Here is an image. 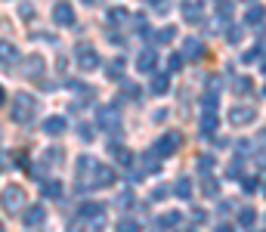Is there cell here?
<instances>
[{
	"label": "cell",
	"instance_id": "46",
	"mask_svg": "<svg viewBox=\"0 0 266 232\" xmlns=\"http://www.w3.org/2000/svg\"><path fill=\"white\" fill-rule=\"evenodd\" d=\"M251 152V143L248 139H238V155H248Z\"/></svg>",
	"mask_w": 266,
	"mask_h": 232
},
{
	"label": "cell",
	"instance_id": "54",
	"mask_svg": "<svg viewBox=\"0 0 266 232\" xmlns=\"http://www.w3.org/2000/svg\"><path fill=\"white\" fill-rule=\"evenodd\" d=\"M263 192H266V186H263Z\"/></svg>",
	"mask_w": 266,
	"mask_h": 232
},
{
	"label": "cell",
	"instance_id": "52",
	"mask_svg": "<svg viewBox=\"0 0 266 232\" xmlns=\"http://www.w3.org/2000/svg\"><path fill=\"white\" fill-rule=\"evenodd\" d=\"M84 3H87V6H90V3H96V0H84Z\"/></svg>",
	"mask_w": 266,
	"mask_h": 232
},
{
	"label": "cell",
	"instance_id": "20",
	"mask_svg": "<svg viewBox=\"0 0 266 232\" xmlns=\"http://www.w3.org/2000/svg\"><path fill=\"white\" fill-rule=\"evenodd\" d=\"M263 19H266V9H263L260 3L248 6V13H245V25H263Z\"/></svg>",
	"mask_w": 266,
	"mask_h": 232
},
{
	"label": "cell",
	"instance_id": "4",
	"mask_svg": "<svg viewBox=\"0 0 266 232\" xmlns=\"http://www.w3.org/2000/svg\"><path fill=\"white\" fill-rule=\"evenodd\" d=\"M96 124L102 127V130H112V133H118L121 130V115L118 109H112V106H102L99 115H96Z\"/></svg>",
	"mask_w": 266,
	"mask_h": 232
},
{
	"label": "cell",
	"instance_id": "9",
	"mask_svg": "<svg viewBox=\"0 0 266 232\" xmlns=\"http://www.w3.org/2000/svg\"><path fill=\"white\" fill-rule=\"evenodd\" d=\"M22 75L25 77H40L43 75V56H38V53L25 56V59H22Z\"/></svg>",
	"mask_w": 266,
	"mask_h": 232
},
{
	"label": "cell",
	"instance_id": "53",
	"mask_svg": "<svg viewBox=\"0 0 266 232\" xmlns=\"http://www.w3.org/2000/svg\"><path fill=\"white\" fill-rule=\"evenodd\" d=\"M263 96H266V87H263Z\"/></svg>",
	"mask_w": 266,
	"mask_h": 232
},
{
	"label": "cell",
	"instance_id": "41",
	"mask_svg": "<svg viewBox=\"0 0 266 232\" xmlns=\"http://www.w3.org/2000/svg\"><path fill=\"white\" fill-rule=\"evenodd\" d=\"M124 19H127L124 9H109V22H124Z\"/></svg>",
	"mask_w": 266,
	"mask_h": 232
},
{
	"label": "cell",
	"instance_id": "2",
	"mask_svg": "<svg viewBox=\"0 0 266 232\" xmlns=\"http://www.w3.org/2000/svg\"><path fill=\"white\" fill-rule=\"evenodd\" d=\"M180 146H183V133H177V130H170V133H164V136H161L158 143H155V149H152V152H155L158 158H170V155L177 152Z\"/></svg>",
	"mask_w": 266,
	"mask_h": 232
},
{
	"label": "cell",
	"instance_id": "36",
	"mask_svg": "<svg viewBox=\"0 0 266 232\" xmlns=\"http://www.w3.org/2000/svg\"><path fill=\"white\" fill-rule=\"evenodd\" d=\"M201 109H204V112H217V93H207V96H201Z\"/></svg>",
	"mask_w": 266,
	"mask_h": 232
},
{
	"label": "cell",
	"instance_id": "32",
	"mask_svg": "<svg viewBox=\"0 0 266 232\" xmlns=\"http://www.w3.org/2000/svg\"><path fill=\"white\" fill-rule=\"evenodd\" d=\"M180 220H183V217H180L177 211H170V214H164V217H158V226H164V229H170V226H177Z\"/></svg>",
	"mask_w": 266,
	"mask_h": 232
},
{
	"label": "cell",
	"instance_id": "33",
	"mask_svg": "<svg viewBox=\"0 0 266 232\" xmlns=\"http://www.w3.org/2000/svg\"><path fill=\"white\" fill-rule=\"evenodd\" d=\"M198 170L204 173V177H211V170H214V155H201V158H198Z\"/></svg>",
	"mask_w": 266,
	"mask_h": 232
},
{
	"label": "cell",
	"instance_id": "28",
	"mask_svg": "<svg viewBox=\"0 0 266 232\" xmlns=\"http://www.w3.org/2000/svg\"><path fill=\"white\" fill-rule=\"evenodd\" d=\"M254 220H257V211H254V207H241L238 211V226H254Z\"/></svg>",
	"mask_w": 266,
	"mask_h": 232
},
{
	"label": "cell",
	"instance_id": "15",
	"mask_svg": "<svg viewBox=\"0 0 266 232\" xmlns=\"http://www.w3.org/2000/svg\"><path fill=\"white\" fill-rule=\"evenodd\" d=\"M96 167H99V161L93 155H80L77 158V180H87L90 173H96Z\"/></svg>",
	"mask_w": 266,
	"mask_h": 232
},
{
	"label": "cell",
	"instance_id": "8",
	"mask_svg": "<svg viewBox=\"0 0 266 232\" xmlns=\"http://www.w3.org/2000/svg\"><path fill=\"white\" fill-rule=\"evenodd\" d=\"M22 220H25L28 229H38V226L47 223V211H43V204H28L25 214H22Z\"/></svg>",
	"mask_w": 266,
	"mask_h": 232
},
{
	"label": "cell",
	"instance_id": "19",
	"mask_svg": "<svg viewBox=\"0 0 266 232\" xmlns=\"http://www.w3.org/2000/svg\"><path fill=\"white\" fill-rule=\"evenodd\" d=\"M173 195L183 198V201H189V198H192V180H189V177H180L177 183H173Z\"/></svg>",
	"mask_w": 266,
	"mask_h": 232
},
{
	"label": "cell",
	"instance_id": "51",
	"mask_svg": "<svg viewBox=\"0 0 266 232\" xmlns=\"http://www.w3.org/2000/svg\"><path fill=\"white\" fill-rule=\"evenodd\" d=\"M177 232H195V229H177Z\"/></svg>",
	"mask_w": 266,
	"mask_h": 232
},
{
	"label": "cell",
	"instance_id": "10",
	"mask_svg": "<svg viewBox=\"0 0 266 232\" xmlns=\"http://www.w3.org/2000/svg\"><path fill=\"white\" fill-rule=\"evenodd\" d=\"M180 13H183V19H186V22H201L204 6L198 3V0H183V3H180Z\"/></svg>",
	"mask_w": 266,
	"mask_h": 232
},
{
	"label": "cell",
	"instance_id": "49",
	"mask_svg": "<svg viewBox=\"0 0 266 232\" xmlns=\"http://www.w3.org/2000/svg\"><path fill=\"white\" fill-rule=\"evenodd\" d=\"M214 232H235V226H232V223H217Z\"/></svg>",
	"mask_w": 266,
	"mask_h": 232
},
{
	"label": "cell",
	"instance_id": "48",
	"mask_svg": "<svg viewBox=\"0 0 266 232\" xmlns=\"http://www.w3.org/2000/svg\"><path fill=\"white\" fill-rule=\"evenodd\" d=\"M56 68H59V75H65V68H68V59H65V56H59V59H56Z\"/></svg>",
	"mask_w": 266,
	"mask_h": 232
},
{
	"label": "cell",
	"instance_id": "31",
	"mask_svg": "<svg viewBox=\"0 0 266 232\" xmlns=\"http://www.w3.org/2000/svg\"><path fill=\"white\" fill-rule=\"evenodd\" d=\"M114 207H118V211H127V207H133V192H121L118 198H114Z\"/></svg>",
	"mask_w": 266,
	"mask_h": 232
},
{
	"label": "cell",
	"instance_id": "35",
	"mask_svg": "<svg viewBox=\"0 0 266 232\" xmlns=\"http://www.w3.org/2000/svg\"><path fill=\"white\" fill-rule=\"evenodd\" d=\"M226 177L229 180H241V177H245V173H241V161H232V164L226 167Z\"/></svg>",
	"mask_w": 266,
	"mask_h": 232
},
{
	"label": "cell",
	"instance_id": "13",
	"mask_svg": "<svg viewBox=\"0 0 266 232\" xmlns=\"http://www.w3.org/2000/svg\"><path fill=\"white\" fill-rule=\"evenodd\" d=\"M65 130H68V121L62 118V115H53V118L43 121V133L47 136H62Z\"/></svg>",
	"mask_w": 266,
	"mask_h": 232
},
{
	"label": "cell",
	"instance_id": "27",
	"mask_svg": "<svg viewBox=\"0 0 266 232\" xmlns=\"http://www.w3.org/2000/svg\"><path fill=\"white\" fill-rule=\"evenodd\" d=\"M170 90V77L167 75H155L152 77V93H155V96H161V93H167Z\"/></svg>",
	"mask_w": 266,
	"mask_h": 232
},
{
	"label": "cell",
	"instance_id": "6",
	"mask_svg": "<svg viewBox=\"0 0 266 232\" xmlns=\"http://www.w3.org/2000/svg\"><path fill=\"white\" fill-rule=\"evenodd\" d=\"M53 22L56 25H62V28H72L75 25V9L68 0H59V3L53 6Z\"/></svg>",
	"mask_w": 266,
	"mask_h": 232
},
{
	"label": "cell",
	"instance_id": "39",
	"mask_svg": "<svg viewBox=\"0 0 266 232\" xmlns=\"http://www.w3.org/2000/svg\"><path fill=\"white\" fill-rule=\"evenodd\" d=\"M167 198V186H155L152 189V201H164Z\"/></svg>",
	"mask_w": 266,
	"mask_h": 232
},
{
	"label": "cell",
	"instance_id": "21",
	"mask_svg": "<svg viewBox=\"0 0 266 232\" xmlns=\"http://www.w3.org/2000/svg\"><path fill=\"white\" fill-rule=\"evenodd\" d=\"M143 173H146V177H152V173H161V161H158L155 152H146V155H143Z\"/></svg>",
	"mask_w": 266,
	"mask_h": 232
},
{
	"label": "cell",
	"instance_id": "24",
	"mask_svg": "<svg viewBox=\"0 0 266 232\" xmlns=\"http://www.w3.org/2000/svg\"><path fill=\"white\" fill-rule=\"evenodd\" d=\"M65 161V152L59 146H50V149H43V164H62Z\"/></svg>",
	"mask_w": 266,
	"mask_h": 232
},
{
	"label": "cell",
	"instance_id": "14",
	"mask_svg": "<svg viewBox=\"0 0 266 232\" xmlns=\"http://www.w3.org/2000/svg\"><path fill=\"white\" fill-rule=\"evenodd\" d=\"M109 152H112V158H114V164H121V167H130V164H133V152H130L127 146L114 143V146H109Z\"/></svg>",
	"mask_w": 266,
	"mask_h": 232
},
{
	"label": "cell",
	"instance_id": "12",
	"mask_svg": "<svg viewBox=\"0 0 266 232\" xmlns=\"http://www.w3.org/2000/svg\"><path fill=\"white\" fill-rule=\"evenodd\" d=\"M155 65H158V53L155 50H143L140 56H136V72L149 75V72H155Z\"/></svg>",
	"mask_w": 266,
	"mask_h": 232
},
{
	"label": "cell",
	"instance_id": "18",
	"mask_svg": "<svg viewBox=\"0 0 266 232\" xmlns=\"http://www.w3.org/2000/svg\"><path fill=\"white\" fill-rule=\"evenodd\" d=\"M121 96H124V99H130V102H140L143 87H140V84H133V80H121Z\"/></svg>",
	"mask_w": 266,
	"mask_h": 232
},
{
	"label": "cell",
	"instance_id": "37",
	"mask_svg": "<svg viewBox=\"0 0 266 232\" xmlns=\"http://www.w3.org/2000/svg\"><path fill=\"white\" fill-rule=\"evenodd\" d=\"M9 59H16V46L3 43V68H9Z\"/></svg>",
	"mask_w": 266,
	"mask_h": 232
},
{
	"label": "cell",
	"instance_id": "42",
	"mask_svg": "<svg viewBox=\"0 0 266 232\" xmlns=\"http://www.w3.org/2000/svg\"><path fill=\"white\" fill-rule=\"evenodd\" d=\"M226 38H229V43H238V40H241V28H229Z\"/></svg>",
	"mask_w": 266,
	"mask_h": 232
},
{
	"label": "cell",
	"instance_id": "43",
	"mask_svg": "<svg viewBox=\"0 0 266 232\" xmlns=\"http://www.w3.org/2000/svg\"><path fill=\"white\" fill-rule=\"evenodd\" d=\"M80 139H93V127H90V124H80Z\"/></svg>",
	"mask_w": 266,
	"mask_h": 232
},
{
	"label": "cell",
	"instance_id": "40",
	"mask_svg": "<svg viewBox=\"0 0 266 232\" xmlns=\"http://www.w3.org/2000/svg\"><path fill=\"white\" fill-rule=\"evenodd\" d=\"M19 16H22V19H31V16H34V6H31V3H19Z\"/></svg>",
	"mask_w": 266,
	"mask_h": 232
},
{
	"label": "cell",
	"instance_id": "3",
	"mask_svg": "<svg viewBox=\"0 0 266 232\" xmlns=\"http://www.w3.org/2000/svg\"><path fill=\"white\" fill-rule=\"evenodd\" d=\"M75 59H77L80 72H93V68H99V53H96L90 43H80V46H77V50H75Z\"/></svg>",
	"mask_w": 266,
	"mask_h": 232
},
{
	"label": "cell",
	"instance_id": "23",
	"mask_svg": "<svg viewBox=\"0 0 266 232\" xmlns=\"http://www.w3.org/2000/svg\"><path fill=\"white\" fill-rule=\"evenodd\" d=\"M198 124H201V133H204V136H211V133L217 130V115H214V112H201Z\"/></svg>",
	"mask_w": 266,
	"mask_h": 232
},
{
	"label": "cell",
	"instance_id": "50",
	"mask_svg": "<svg viewBox=\"0 0 266 232\" xmlns=\"http://www.w3.org/2000/svg\"><path fill=\"white\" fill-rule=\"evenodd\" d=\"M260 68H263V72H266V59H260Z\"/></svg>",
	"mask_w": 266,
	"mask_h": 232
},
{
	"label": "cell",
	"instance_id": "1",
	"mask_svg": "<svg viewBox=\"0 0 266 232\" xmlns=\"http://www.w3.org/2000/svg\"><path fill=\"white\" fill-rule=\"evenodd\" d=\"M40 102L31 96V93H16L13 96V106H9V118L16 124H31V118L38 115Z\"/></svg>",
	"mask_w": 266,
	"mask_h": 232
},
{
	"label": "cell",
	"instance_id": "5",
	"mask_svg": "<svg viewBox=\"0 0 266 232\" xmlns=\"http://www.w3.org/2000/svg\"><path fill=\"white\" fill-rule=\"evenodd\" d=\"M22 204H25V192H22V186H6V189H3V207H6V214L22 211Z\"/></svg>",
	"mask_w": 266,
	"mask_h": 232
},
{
	"label": "cell",
	"instance_id": "29",
	"mask_svg": "<svg viewBox=\"0 0 266 232\" xmlns=\"http://www.w3.org/2000/svg\"><path fill=\"white\" fill-rule=\"evenodd\" d=\"M201 192L207 195V198H214V195L220 192V183H217L214 177H204V180H201Z\"/></svg>",
	"mask_w": 266,
	"mask_h": 232
},
{
	"label": "cell",
	"instance_id": "7",
	"mask_svg": "<svg viewBox=\"0 0 266 232\" xmlns=\"http://www.w3.org/2000/svg\"><path fill=\"white\" fill-rule=\"evenodd\" d=\"M229 121L238 124V127L254 124V121H257V109H254V106H232V109H229Z\"/></svg>",
	"mask_w": 266,
	"mask_h": 232
},
{
	"label": "cell",
	"instance_id": "44",
	"mask_svg": "<svg viewBox=\"0 0 266 232\" xmlns=\"http://www.w3.org/2000/svg\"><path fill=\"white\" fill-rule=\"evenodd\" d=\"M241 186H245V192H257V180H254V177L241 180Z\"/></svg>",
	"mask_w": 266,
	"mask_h": 232
},
{
	"label": "cell",
	"instance_id": "38",
	"mask_svg": "<svg viewBox=\"0 0 266 232\" xmlns=\"http://www.w3.org/2000/svg\"><path fill=\"white\" fill-rule=\"evenodd\" d=\"M167 68H170V72H180V68H183V53H173L167 59Z\"/></svg>",
	"mask_w": 266,
	"mask_h": 232
},
{
	"label": "cell",
	"instance_id": "16",
	"mask_svg": "<svg viewBox=\"0 0 266 232\" xmlns=\"http://www.w3.org/2000/svg\"><path fill=\"white\" fill-rule=\"evenodd\" d=\"M102 214H106V211H102V204H96V201H87V204H80V217H84V220H93L96 226L102 223Z\"/></svg>",
	"mask_w": 266,
	"mask_h": 232
},
{
	"label": "cell",
	"instance_id": "47",
	"mask_svg": "<svg viewBox=\"0 0 266 232\" xmlns=\"http://www.w3.org/2000/svg\"><path fill=\"white\" fill-rule=\"evenodd\" d=\"M65 232H87V223H68Z\"/></svg>",
	"mask_w": 266,
	"mask_h": 232
},
{
	"label": "cell",
	"instance_id": "25",
	"mask_svg": "<svg viewBox=\"0 0 266 232\" xmlns=\"http://www.w3.org/2000/svg\"><path fill=\"white\" fill-rule=\"evenodd\" d=\"M114 232H143V223H136V220L124 217V220H118V223H114Z\"/></svg>",
	"mask_w": 266,
	"mask_h": 232
},
{
	"label": "cell",
	"instance_id": "34",
	"mask_svg": "<svg viewBox=\"0 0 266 232\" xmlns=\"http://www.w3.org/2000/svg\"><path fill=\"white\" fill-rule=\"evenodd\" d=\"M241 59H245V62H257V59H263V46H260V43H257V46H251V50L241 56Z\"/></svg>",
	"mask_w": 266,
	"mask_h": 232
},
{
	"label": "cell",
	"instance_id": "30",
	"mask_svg": "<svg viewBox=\"0 0 266 232\" xmlns=\"http://www.w3.org/2000/svg\"><path fill=\"white\" fill-rule=\"evenodd\" d=\"M152 38H155L158 43H170L173 38H177V28H170V25H167V28H161V31H155Z\"/></svg>",
	"mask_w": 266,
	"mask_h": 232
},
{
	"label": "cell",
	"instance_id": "22",
	"mask_svg": "<svg viewBox=\"0 0 266 232\" xmlns=\"http://www.w3.org/2000/svg\"><path fill=\"white\" fill-rule=\"evenodd\" d=\"M106 77L109 80H124V59H112L106 65Z\"/></svg>",
	"mask_w": 266,
	"mask_h": 232
},
{
	"label": "cell",
	"instance_id": "17",
	"mask_svg": "<svg viewBox=\"0 0 266 232\" xmlns=\"http://www.w3.org/2000/svg\"><path fill=\"white\" fill-rule=\"evenodd\" d=\"M40 195L43 198H62V183L59 180H43L40 183Z\"/></svg>",
	"mask_w": 266,
	"mask_h": 232
},
{
	"label": "cell",
	"instance_id": "11",
	"mask_svg": "<svg viewBox=\"0 0 266 232\" xmlns=\"http://www.w3.org/2000/svg\"><path fill=\"white\" fill-rule=\"evenodd\" d=\"M183 59H186V62H192V59H201V56H204V43L198 40V38H186V43H183Z\"/></svg>",
	"mask_w": 266,
	"mask_h": 232
},
{
	"label": "cell",
	"instance_id": "45",
	"mask_svg": "<svg viewBox=\"0 0 266 232\" xmlns=\"http://www.w3.org/2000/svg\"><path fill=\"white\" fill-rule=\"evenodd\" d=\"M192 220H195V223H204V220H207V214L201 211V207H195V211H192Z\"/></svg>",
	"mask_w": 266,
	"mask_h": 232
},
{
	"label": "cell",
	"instance_id": "26",
	"mask_svg": "<svg viewBox=\"0 0 266 232\" xmlns=\"http://www.w3.org/2000/svg\"><path fill=\"white\" fill-rule=\"evenodd\" d=\"M251 87H254V84H251V77H248V75H238V77H232V90L238 93V96L251 93Z\"/></svg>",
	"mask_w": 266,
	"mask_h": 232
}]
</instances>
